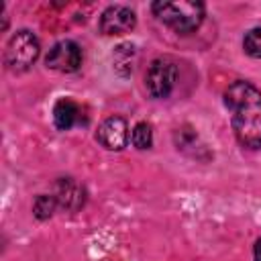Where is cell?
<instances>
[{"mask_svg":"<svg viewBox=\"0 0 261 261\" xmlns=\"http://www.w3.org/2000/svg\"><path fill=\"white\" fill-rule=\"evenodd\" d=\"M222 98L239 145L247 151H261V92L257 86L249 80H234Z\"/></svg>","mask_w":261,"mask_h":261,"instance_id":"6da1fadb","label":"cell"},{"mask_svg":"<svg viewBox=\"0 0 261 261\" xmlns=\"http://www.w3.org/2000/svg\"><path fill=\"white\" fill-rule=\"evenodd\" d=\"M151 12L177 35H190L200 29L206 16V6L198 0H159L151 4Z\"/></svg>","mask_w":261,"mask_h":261,"instance_id":"7a4b0ae2","label":"cell"},{"mask_svg":"<svg viewBox=\"0 0 261 261\" xmlns=\"http://www.w3.org/2000/svg\"><path fill=\"white\" fill-rule=\"evenodd\" d=\"M39 55H41V43L35 37V33L29 31V29H20L6 43L4 63H6V67L10 71L24 73L35 65Z\"/></svg>","mask_w":261,"mask_h":261,"instance_id":"3957f363","label":"cell"},{"mask_svg":"<svg viewBox=\"0 0 261 261\" xmlns=\"http://www.w3.org/2000/svg\"><path fill=\"white\" fill-rule=\"evenodd\" d=\"M177 75H179V69L171 57L153 59L145 71V88L149 96L155 100L169 98L177 86Z\"/></svg>","mask_w":261,"mask_h":261,"instance_id":"277c9868","label":"cell"},{"mask_svg":"<svg viewBox=\"0 0 261 261\" xmlns=\"http://www.w3.org/2000/svg\"><path fill=\"white\" fill-rule=\"evenodd\" d=\"M82 61H84V51L71 39L57 41L45 57V65L59 73H75L82 67Z\"/></svg>","mask_w":261,"mask_h":261,"instance_id":"5b68a950","label":"cell"},{"mask_svg":"<svg viewBox=\"0 0 261 261\" xmlns=\"http://www.w3.org/2000/svg\"><path fill=\"white\" fill-rule=\"evenodd\" d=\"M137 27V14L130 6L124 4H112L102 10L98 18V31L106 37L126 35Z\"/></svg>","mask_w":261,"mask_h":261,"instance_id":"8992f818","label":"cell"},{"mask_svg":"<svg viewBox=\"0 0 261 261\" xmlns=\"http://www.w3.org/2000/svg\"><path fill=\"white\" fill-rule=\"evenodd\" d=\"M128 122L118 114L104 118L96 130V141L108 151H122L128 145Z\"/></svg>","mask_w":261,"mask_h":261,"instance_id":"52a82bcc","label":"cell"},{"mask_svg":"<svg viewBox=\"0 0 261 261\" xmlns=\"http://www.w3.org/2000/svg\"><path fill=\"white\" fill-rule=\"evenodd\" d=\"M88 114L80 102L73 98H59L53 106V124L59 130H71L73 126L86 124Z\"/></svg>","mask_w":261,"mask_h":261,"instance_id":"ba28073f","label":"cell"},{"mask_svg":"<svg viewBox=\"0 0 261 261\" xmlns=\"http://www.w3.org/2000/svg\"><path fill=\"white\" fill-rule=\"evenodd\" d=\"M53 194L57 198L59 208H63L67 212H77L86 204V190L73 177H59L55 181V192Z\"/></svg>","mask_w":261,"mask_h":261,"instance_id":"9c48e42d","label":"cell"},{"mask_svg":"<svg viewBox=\"0 0 261 261\" xmlns=\"http://www.w3.org/2000/svg\"><path fill=\"white\" fill-rule=\"evenodd\" d=\"M130 143L139 151H147L153 147V126L147 120H139L130 130Z\"/></svg>","mask_w":261,"mask_h":261,"instance_id":"30bf717a","label":"cell"},{"mask_svg":"<svg viewBox=\"0 0 261 261\" xmlns=\"http://www.w3.org/2000/svg\"><path fill=\"white\" fill-rule=\"evenodd\" d=\"M59 208L55 194H39L33 202V216L37 220H49Z\"/></svg>","mask_w":261,"mask_h":261,"instance_id":"8fae6325","label":"cell"},{"mask_svg":"<svg viewBox=\"0 0 261 261\" xmlns=\"http://www.w3.org/2000/svg\"><path fill=\"white\" fill-rule=\"evenodd\" d=\"M243 49L249 57L261 59V27H255L245 33L243 37Z\"/></svg>","mask_w":261,"mask_h":261,"instance_id":"7c38bea8","label":"cell"},{"mask_svg":"<svg viewBox=\"0 0 261 261\" xmlns=\"http://www.w3.org/2000/svg\"><path fill=\"white\" fill-rule=\"evenodd\" d=\"M253 261H261V239H257L253 247Z\"/></svg>","mask_w":261,"mask_h":261,"instance_id":"4fadbf2b","label":"cell"}]
</instances>
